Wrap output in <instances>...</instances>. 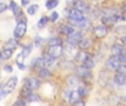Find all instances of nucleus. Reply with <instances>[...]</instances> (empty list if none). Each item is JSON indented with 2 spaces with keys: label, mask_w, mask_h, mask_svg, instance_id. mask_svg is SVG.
<instances>
[{
  "label": "nucleus",
  "mask_w": 126,
  "mask_h": 106,
  "mask_svg": "<svg viewBox=\"0 0 126 106\" xmlns=\"http://www.w3.org/2000/svg\"><path fill=\"white\" fill-rule=\"evenodd\" d=\"M40 67H46V62H44V59L42 55L33 58L31 60L30 64H29V69L30 70H38Z\"/></svg>",
  "instance_id": "obj_11"
},
{
  "label": "nucleus",
  "mask_w": 126,
  "mask_h": 106,
  "mask_svg": "<svg viewBox=\"0 0 126 106\" xmlns=\"http://www.w3.org/2000/svg\"><path fill=\"white\" fill-rule=\"evenodd\" d=\"M49 22H50V20H49V17H48V15H41V17H40V19L38 20V22H37V29L41 30V29L46 28L47 24H48Z\"/></svg>",
  "instance_id": "obj_23"
},
{
  "label": "nucleus",
  "mask_w": 126,
  "mask_h": 106,
  "mask_svg": "<svg viewBox=\"0 0 126 106\" xmlns=\"http://www.w3.org/2000/svg\"><path fill=\"white\" fill-rule=\"evenodd\" d=\"M121 65L120 59L116 55H111L105 62V67H106L109 71H115L118 69V66Z\"/></svg>",
  "instance_id": "obj_9"
},
{
  "label": "nucleus",
  "mask_w": 126,
  "mask_h": 106,
  "mask_svg": "<svg viewBox=\"0 0 126 106\" xmlns=\"http://www.w3.org/2000/svg\"><path fill=\"white\" fill-rule=\"evenodd\" d=\"M0 78H1V71H0Z\"/></svg>",
  "instance_id": "obj_46"
},
{
  "label": "nucleus",
  "mask_w": 126,
  "mask_h": 106,
  "mask_svg": "<svg viewBox=\"0 0 126 106\" xmlns=\"http://www.w3.org/2000/svg\"><path fill=\"white\" fill-rule=\"evenodd\" d=\"M59 18H60L59 12H58V11H55V10H53L52 12H51V15H49V20H50V22H52V23L57 22L58 20H59Z\"/></svg>",
  "instance_id": "obj_34"
},
{
  "label": "nucleus",
  "mask_w": 126,
  "mask_h": 106,
  "mask_svg": "<svg viewBox=\"0 0 126 106\" xmlns=\"http://www.w3.org/2000/svg\"><path fill=\"white\" fill-rule=\"evenodd\" d=\"M66 17H67V20H69V21H82V20L86 19L84 13H82L81 11H79L78 9L73 8V7L67 10Z\"/></svg>",
  "instance_id": "obj_8"
},
{
  "label": "nucleus",
  "mask_w": 126,
  "mask_h": 106,
  "mask_svg": "<svg viewBox=\"0 0 126 106\" xmlns=\"http://www.w3.org/2000/svg\"><path fill=\"white\" fill-rule=\"evenodd\" d=\"M93 33L96 38H105L109 33V29L104 26V24H98V26L94 27Z\"/></svg>",
  "instance_id": "obj_13"
},
{
  "label": "nucleus",
  "mask_w": 126,
  "mask_h": 106,
  "mask_svg": "<svg viewBox=\"0 0 126 106\" xmlns=\"http://www.w3.org/2000/svg\"><path fill=\"white\" fill-rule=\"evenodd\" d=\"M43 42H44L43 38H42L41 35L37 34L34 37V40H33V46H34V48H40V46L43 44Z\"/></svg>",
  "instance_id": "obj_32"
},
{
  "label": "nucleus",
  "mask_w": 126,
  "mask_h": 106,
  "mask_svg": "<svg viewBox=\"0 0 126 106\" xmlns=\"http://www.w3.org/2000/svg\"><path fill=\"white\" fill-rule=\"evenodd\" d=\"M41 100H42L41 96H40L37 92H31L30 95L26 98V101L27 102H29V103H38V102H40Z\"/></svg>",
  "instance_id": "obj_25"
},
{
  "label": "nucleus",
  "mask_w": 126,
  "mask_h": 106,
  "mask_svg": "<svg viewBox=\"0 0 126 106\" xmlns=\"http://www.w3.org/2000/svg\"><path fill=\"white\" fill-rule=\"evenodd\" d=\"M41 55L43 56V59H44V62H46V67H50V66H52V65H54L55 59H53L52 56L48 55L47 53H43V52H42Z\"/></svg>",
  "instance_id": "obj_28"
},
{
  "label": "nucleus",
  "mask_w": 126,
  "mask_h": 106,
  "mask_svg": "<svg viewBox=\"0 0 126 106\" xmlns=\"http://www.w3.org/2000/svg\"><path fill=\"white\" fill-rule=\"evenodd\" d=\"M20 1H21V7H22V8L28 7L29 3H30V0H20Z\"/></svg>",
  "instance_id": "obj_41"
},
{
  "label": "nucleus",
  "mask_w": 126,
  "mask_h": 106,
  "mask_svg": "<svg viewBox=\"0 0 126 106\" xmlns=\"http://www.w3.org/2000/svg\"><path fill=\"white\" fill-rule=\"evenodd\" d=\"M30 93H31L30 90L27 89L26 86H23V85H22V87L20 89V91H19V97L24 98V100H26V98L28 97L29 95H30Z\"/></svg>",
  "instance_id": "obj_31"
},
{
  "label": "nucleus",
  "mask_w": 126,
  "mask_h": 106,
  "mask_svg": "<svg viewBox=\"0 0 126 106\" xmlns=\"http://www.w3.org/2000/svg\"><path fill=\"white\" fill-rule=\"evenodd\" d=\"M113 81L118 86H124V85H126V74L116 73L113 77Z\"/></svg>",
  "instance_id": "obj_21"
},
{
  "label": "nucleus",
  "mask_w": 126,
  "mask_h": 106,
  "mask_svg": "<svg viewBox=\"0 0 126 106\" xmlns=\"http://www.w3.org/2000/svg\"><path fill=\"white\" fill-rule=\"evenodd\" d=\"M124 51V48H123L121 44H118V43H115V44H113V46H112V55H120L121 53Z\"/></svg>",
  "instance_id": "obj_30"
},
{
  "label": "nucleus",
  "mask_w": 126,
  "mask_h": 106,
  "mask_svg": "<svg viewBox=\"0 0 126 106\" xmlns=\"http://www.w3.org/2000/svg\"><path fill=\"white\" fill-rule=\"evenodd\" d=\"M2 89H3V83H2V82H0V92L2 91Z\"/></svg>",
  "instance_id": "obj_45"
},
{
  "label": "nucleus",
  "mask_w": 126,
  "mask_h": 106,
  "mask_svg": "<svg viewBox=\"0 0 126 106\" xmlns=\"http://www.w3.org/2000/svg\"><path fill=\"white\" fill-rule=\"evenodd\" d=\"M27 103H28V102H27L24 98L19 97V98H17V100H15V102L12 103V105H11V106H27V105H28Z\"/></svg>",
  "instance_id": "obj_35"
},
{
  "label": "nucleus",
  "mask_w": 126,
  "mask_h": 106,
  "mask_svg": "<svg viewBox=\"0 0 126 106\" xmlns=\"http://www.w3.org/2000/svg\"><path fill=\"white\" fill-rule=\"evenodd\" d=\"M9 10L12 12L13 17L16 18V20L17 21H19V20H26V21H28L27 20V18L24 17V13H23V10H22V7L19 6V4L17 3V2L15 1V0H9Z\"/></svg>",
  "instance_id": "obj_4"
},
{
  "label": "nucleus",
  "mask_w": 126,
  "mask_h": 106,
  "mask_svg": "<svg viewBox=\"0 0 126 106\" xmlns=\"http://www.w3.org/2000/svg\"><path fill=\"white\" fill-rule=\"evenodd\" d=\"M92 45V41L90 38H83L80 41V43L78 44V48L80 49V51H87Z\"/></svg>",
  "instance_id": "obj_19"
},
{
  "label": "nucleus",
  "mask_w": 126,
  "mask_h": 106,
  "mask_svg": "<svg viewBox=\"0 0 126 106\" xmlns=\"http://www.w3.org/2000/svg\"><path fill=\"white\" fill-rule=\"evenodd\" d=\"M63 45V40L61 37H50L47 40V46Z\"/></svg>",
  "instance_id": "obj_22"
},
{
  "label": "nucleus",
  "mask_w": 126,
  "mask_h": 106,
  "mask_svg": "<svg viewBox=\"0 0 126 106\" xmlns=\"http://www.w3.org/2000/svg\"><path fill=\"white\" fill-rule=\"evenodd\" d=\"M74 74L80 78L81 81H86L92 77V71L83 65H78L74 69Z\"/></svg>",
  "instance_id": "obj_5"
},
{
  "label": "nucleus",
  "mask_w": 126,
  "mask_h": 106,
  "mask_svg": "<svg viewBox=\"0 0 126 106\" xmlns=\"http://www.w3.org/2000/svg\"><path fill=\"white\" fill-rule=\"evenodd\" d=\"M74 32H75V29H74V27L72 26L71 23H65L60 27V33H61L62 35H64L65 38L71 35L72 33H74Z\"/></svg>",
  "instance_id": "obj_17"
},
{
  "label": "nucleus",
  "mask_w": 126,
  "mask_h": 106,
  "mask_svg": "<svg viewBox=\"0 0 126 106\" xmlns=\"http://www.w3.org/2000/svg\"><path fill=\"white\" fill-rule=\"evenodd\" d=\"M38 10H39V4H37V3L29 4V6L26 8V11L29 15H34L35 13L38 12Z\"/></svg>",
  "instance_id": "obj_27"
},
{
  "label": "nucleus",
  "mask_w": 126,
  "mask_h": 106,
  "mask_svg": "<svg viewBox=\"0 0 126 106\" xmlns=\"http://www.w3.org/2000/svg\"><path fill=\"white\" fill-rule=\"evenodd\" d=\"M0 54H1L2 59H3L4 61H8L13 56V50H10V49H2V50L0 51Z\"/></svg>",
  "instance_id": "obj_26"
},
{
  "label": "nucleus",
  "mask_w": 126,
  "mask_h": 106,
  "mask_svg": "<svg viewBox=\"0 0 126 106\" xmlns=\"http://www.w3.org/2000/svg\"><path fill=\"white\" fill-rule=\"evenodd\" d=\"M117 56H118V59H120L121 64H122V63H125L126 64V50H124L120 55H117Z\"/></svg>",
  "instance_id": "obj_40"
},
{
  "label": "nucleus",
  "mask_w": 126,
  "mask_h": 106,
  "mask_svg": "<svg viewBox=\"0 0 126 106\" xmlns=\"http://www.w3.org/2000/svg\"><path fill=\"white\" fill-rule=\"evenodd\" d=\"M42 85V82L38 76H28L23 78V86L29 89L31 92H37L40 90Z\"/></svg>",
  "instance_id": "obj_3"
},
{
  "label": "nucleus",
  "mask_w": 126,
  "mask_h": 106,
  "mask_svg": "<svg viewBox=\"0 0 126 106\" xmlns=\"http://www.w3.org/2000/svg\"><path fill=\"white\" fill-rule=\"evenodd\" d=\"M27 31H28V21H26V20H19V21H17V24H16L15 29H13L12 35L16 39L21 40L27 34Z\"/></svg>",
  "instance_id": "obj_1"
},
{
  "label": "nucleus",
  "mask_w": 126,
  "mask_h": 106,
  "mask_svg": "<svg viewBox=\"0 0 126 106\" xmlns=\"http://www.w3.org/2000/svg\"><path fill=\"white\" fill-rule=\"evenodd\" d=\"M18 80H19V78H18L17 75H12V76H10V77L7 80V82L3 84V89H2L1 93L3 94L6 97L16 91L17 85H18Z\"/></svg>",
  "instance_id": "obj_2"
},
{
  "label": "nucleus",
  "mask_w": 126,
  "mask_h": 106,
  "mask_svg": "<svg viewBox=\"0 0 126 106\" xmlns=\"http://www.w3.org/2000/svg\"><path fill=\"white\" fill-rule=\"evenodd\" d=\"M59 0H47L46 1V8L47 10L53 11V9H55L59 6Z\"/></svg>",
  "instance_id": "obj_29"
},
{
  "label": "nucleus",
  "mask_w": 126,
  "mask_h": 106,
  "mask_svg": "<svg viewBox=\"0 0 126 106\" xmlns=\"http://www.w3.org/2000/svg\"><path fill=\"white\" fill-rule=\"evenodd\" d=\"M8 9H9L8 4L4 3V2H2V1H0V15H1V13H3V12H6Z\"/></svg>",
  "instance_id": "obj_39"
},
{
  "label": "nucleus",
  "mask_w": 126,
  "mask_h": 106,
  "mask_svg": "<svg viewBox=\"0 0 126 106\" xmlns=\"http://www.w3.org/2000/svg\"><path fill=\"white\" fill-rule=\"evenodd\" d=\"M66 84L69 85L71 89H78L81 85V80L75 74H73V75H70L66 77Z\"/></svg>",
  "instance_id": "obj_18"
},
{
  "label": "nucleus",
  "mask_w": 126,
  "mask_h": 106,
  "mask_svg": "<svg viewBox=\"0 0 126 106\" xmlns=\"http://www.w3.org/2000/svg\"><path fill=\"white\" fill-rule=\"evenodd\" d=\"M76 90H78L79 94L81 95V97H85V96H87V94H89V90H87V87L85 86V85H80Z\"/></svg>",
  "instance_id": "obj_33"
},
{
  "label": "nucleus",
  "mask_w": 126,
  "mask_h": 106,
  "mask_svg": "<svg viewBox=\"0 0 126 106\" xmlns=\"http://www.w3.org/2000/svg\"><path fill=\"white\" fill-rule=\"evenodd\" d=\"M122 41H123V44H124V45L126 46V35H125V37H123Z\"/></svg>",
  "instance_id": "obj_44"
},
{
  "label": "nucleus",
  "mask_w": 126,
  "mask_h": 106,
  "mask_svg": "<svg viewBox=\"0 0 126 106\" xmlns=\"http://www.w3.org/2000/svg\"><path fill=\"white\" fill-rule=\"evenodd\" d=\"M32 49H33V43H27V44H23L22 45V49H21V53L24 55V58H28L29 55L32 52Z\"/></svg>",
  "instance_id": "obj_24"
},
{
  "label": "nucleus",
  "mask_w": 126,
  "mask_h": 106,
  "mask_svg": "<svg viewBox=\"0 0 126 106\" xmlns=\"http://www.w3.org/2000/svg\"><path fill=\"white\" fill-rule=\"evenodd\" d=\"M91 58H92L91 54L87 52V51H78V52L75 53V55H74V61H75L79 65H82Z\"/></svg>",
  "instance_id": "obj_10"
},
{
  "label": "nucleus",
  "mask_w": 126,
  "mask_h": 106,
  "mask_svg": "<svg viewBox=\"0 0 126 106\" xmlns=\"http://www.w3.org/2000/svg\"><path fill=\"white\" fill-rule=\"evenodd\" d=\"M2 70H3L4 72H7V73H12L13 66H12V64H10V63H4V64L2 65Z\"/></svg>",
  "instance_id": "obj_37"
},
{
  "label": "nucleus",
  "mask_w": 126,
  "mask_h": 106,
  "mask_svg": "<svg viewBox=\"0 0 126 106\" xmlns=\"http://www.w3.org/2000/svg\"><path fill=\"white\" fill-rule=\"evenodd\" d=\"M20 46V40L16 39V38H10L3 43V49H10V50L15 51L17 48Z\"/></svg>",
  "instance_id": "obj_15"
},
{
  "label": "nucleus",
  "mask_w": 126,
  "mask_h": 106,
  "mask_svg": "<svg viewBox=\"0 0 126 106\" xmlns=\"http://www.w3.org/2000/svg\"><path fill=\"white\" fill-rule=\"evenodd\" d=\"M73 8L78 9L79 11H81L82 13H87L90 11V7L89 4L86 3V2L84 1V0H75V2H74V6Z\"/></svg>",
  "instance_id": "obj_16"
},
{
  "label": "nucleus",
  "mask_w": 126,
  "mask_h": 106,
  "mask_svg": "<svg viewBox=\"0 0 126 106\" xmlns=\"http://www.w3.org/2000/svg\"><path fill=\"white\" fill-rule=\"evenodd\" d=\"M3 59H2V56H1V54H0V65H3L4 63H3Z\"/></svg>",
  "instance_id": "obj_43"
},
{
  "label": "nucleus",
  "mask_w": 126,
  "mask_h": 106,
  "mask_svg": "<svg viewBox=\"0 0 126 106\" xmlns=\"http://www.w3.org/2000/svg\"><path fill=\"white\" fill-rule=\"evenodd\" d=\"M83 33L82 31H76L74 33H72L71 35H69V37L65 38V43H66V45L69 46H72V48H74V46H78V44L80 43V41L83 39Z\"/></svg>",
  "instance_id": "obj_6"
},
{
  "label": "nucleus",
  "mask_w": 126,
  "mask_h": 106,
  "mask_svg": "<svg viewBox=\"0 0 126 106\" xmlns=\"http://www.w3.org/2000/svg\"><path fill=\"white\" fill-rule=\"evenodd\" d=\"M43 53H47L48 55L52 56L53 59H59L61 58L64 53V46L63 45H53V46H47Z\"/></svg>",
  "instance_id": "obj_7"
},
{
  "label": "nucleus",
  "mask_w": 126,
  "mask_h": 106,
  "mask_svg": "<svg viewBox=\"0 0 126 106\" xmlns=\"http://www.w3.org/2000/svg\"><path fill=\"white\" fill-rule=\"evenodd\" d=\"M71 106H85V102L83 100H80L79 102L74 103V104H72Z\"/></svg>",
  "instance_id": "obj_42"
},
{
  "label": "nucleus",
  "mask_w": 126,
  "mask_h": 106,
  "mask_svg": "<svg viewBox=\"0 0 126 106\" xmlns=\"http://www.w3.org/2000/svg\"><path fill=\"white\" fill-rule=\"evenodd\" d=\"M83 66H85V67H87V69H90V70H92L94 66H95V61L93 60V58H91V59H89V60L86 61V62L84 63V64H82Z\"/></svg>",
  "instance_id": "obj_36"
},
{
  "label": "nucleus",
  "mask_w": 126,
  "mask_h": 106,
  "mask_svg": "<svg viewBox=\"0 0 126 106\" xmlns=\"http://www.w3.org/2000/svg\"><path fill=\"white\" fill-rule=\"evenodd\" d=\"M15 62H16V64H17V67L20 71H26V70L28 69V66L26 65V58H24V55L21 52L17 54Z\"/></svg>",
  "instance_id": "obj_14"
},
{
  "label": "nucleus",
  "mask_w": 126,
  "mask_h": 106,
  "mask_svg": "<svg viewBox=\"0 0 126 106\" xmlns=\"http://www.w3.org/2000/svg\"><path fill=\"white\" fill-rule=\"evenodd\" d=\"M80 100H82V97H81V95L79 94L78 90H71L70 96H69V98H67V103L72 105V104H74V103L79 102Z\"/></svg>",
  "instance_id": "obj_20"
},
{
  "label": "nucleus",
  "mask_w": 126,
  "mask_h": 106,
  "mask_svg": "<svg viewBox=\"0 0 126 106\" xmlns=\"http://www.w3.org/2000/svg\"><path fill=\"white\" fill-rule=\"evenodd\" d=\"M35 71H37V76L40 80H50L53 76L52 71L49 67H40Z\"/></svg>",
  "instance_id": "obj_12"
},
{
  "label": "nucleus",
  "mask_w": 126,
  "mask_h": 106,
  "mask_svg": "<svg viewBox=\"0 0 126 106\" xmlns=\"http://www.w3.org/2000/svg\"><path fill=\"white\" fill-rule=\"evenodd\" d=\"M116 73L126 74V64H125V63H122V64L118 66V69L116 70Z\"/></svg>",
  "instance_id": "obj_38"
}]
</instances>
